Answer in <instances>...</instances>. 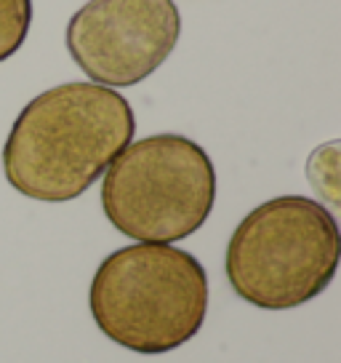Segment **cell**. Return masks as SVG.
I'll use <instances>...</instances> for the list:
<instances>
[{
  "instance_id": "7",
  "label": "cell",
  "mask_w": 341,
  "mask_h": 363,
  "mask_svg": "<svg viewBox=\"0 0 341 363\" xmlns=\"http://www.w3.org/2000/svg\"><path fill=\"white\" fill-rule=\"evenodd\" d=\"M33 24V0H0V62L24 45Z\"/></svg>"
},
{
  "instance_id": "1",
  "label": "cell",
  "mask_w": 341,
  "mask_h": 363,
  "mask_svg": "<svg viewBox=\"0 0 341 363\" xmlns=\"http://www.w3.org/2000/svg\"><path fill=\"white\" fill-rule=\"evenodd\" d=\"M137 134L134 107L99 83H62L16 115L3 145V171L16 193L43 203L75 201Z\"/></svg>"
},
{
  "instance_id": "3",
  "label": "cell",
  "mask_w": 341,
  "mask_h": 363,
  "mask_svg": "<svg viewBox=\"0 0 341 363\" xmlns=\"http://www.w3.org/2000/svg\"><path fill=\"white\" fill-rule=\"evenodd\" d=\"M341 238L336 216L320 201L280 195L256 206L227 243L232 291L262 310H294L336 278Z\"/></svg>"
},
{
  "instance_id": "2",
  "label": "cell",
  "mask_w": 341,
  "mask_h": 363,
  "mask_svg": "<svg viewBox=\"0 0 341 363\" xmlns=\"http://www.w3.org/2000/svg\"><path fill=\"white\" fill-rule=\"evenodd\" d=\"M88 307L110 342L139 355H163L203 329L208 275L190 251L134 243L96 267Z\"/></svg>"
},
{
  "instance_id": "5",
  "label": "cell",
  "mask_w": 341,
  "mask_h": 363,
  "mask_svg": "<svg viewBox=\"0 0 341 363\" xmlns=\"http://www.w3.org/2000/svg\"><path fill=\"white\" fill-rule=\"evenodd\" d=\"M182 13L173 0H88L67 24V51L86 78L125 89L173 54Z\"/></svg>"
},
{
  "instance_id": "6",
  "label": "cell",
  "mask_w": 341,
  "mask_h": 363,
  "mask_svg": "<svg viewBox=\"0 0 341 363\" xmlns=\"http://www.w3.org/2000/svg\"><path fill=\"white\" fill-rule=\"evenodd\" d=\"M341 142H328L312 150L307 160V179L312 190L330 206L339 208L341 206Z\"/></svg>"
},
{
  "instance_id": "4",
  "label": "cell",
  "mask_w": 341,
  "mask_h": 363,
  "mask_svg": "<svg viewBox=\"0 0 341 363\" xmlns=\"http://www.w3.org/2000/svg\"><path fill=\"white\" fill-rule=\"evenodd\" d=\"M214 203V160L190 136L155 134L131 142L104 171V216L139 243L190 238L205 225Z\"/></svg>"
}]
</instances>
